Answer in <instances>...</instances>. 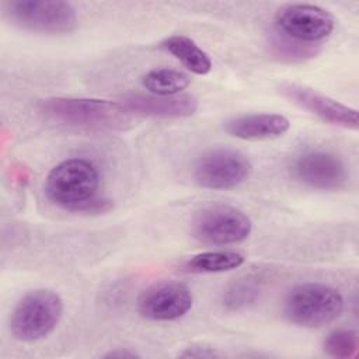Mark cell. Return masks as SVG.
I'll return each instance as SVG.
<instances>
[{
    "instance_id": "cell-1",
    "label": "cell",
    "mask_w": 359,
    "mask_h": 359,
    "mask_svg": "<svg viewBox=\"0 0 359 359\" xmlns=\"http://www.w3.org/2000/svg\"><path fill=\"white\" fill-rule=\"evenodd\" d=\"M98 167L88 158L72 157L56 164L46 175L45 194L56 206L69 212L101 213L111 208L109 201L97 198Z\"/></svg>"
},
{
    "instance_id": "cell-2",
    "label": "cell",
    "mask_w": 359,
    "mask_h": 359,
    "mask_svg": "<svg viewBox=\"0 0 359 359\" xmlns=\"http://www.w3.org/2000/svg\"><path fill=\"white\" fill-rule=\"evenodd\" d=\"M36 108L48 121L83 130H122L130 123V115L119 102L94 98L50 97L38 101Z\"/></svg>"
},
{
    "instance_id": "cell-3",
    "label": "cell",
    "mask_w": 359,
    "mask_h": 359,
    "mask_svg": "<svg viewBox=\"0 0 359 359\" xmlns=\"http://www.w3.org/2000/svg\"><path fill=\"white\" fill-rule=\"evenodd\" d=\"M344 306V297L335 287L306 282L289 290L283 300V314L299 327L318 328L337 320Z\"/></svg>"
},
{
    "instance_id": "cell-4",
    "label": "cell",
    "mask_w": 359,
    "mask_h": 359,
    "mask_svg": "<svg viewBox=\"0 0 359 359\" xmlns=\"http://www.w3.org/2000/svg\"><path fill=\"white\" fill-rule=\"evenodd\" d=\"M62 314L63 300L55 290H29L15 303L10 314V332L22 342L42 339L57 327Z\"/></svg>"
},
{
    "instance_id": "cell-5",
    "label": "cell",
    "mask_w": 359,
    "mask_h": 359,
    "mask_svg": "<svg viewBox=\"0 0 359 359\" xmlns=\"http://www.w3.org/2000/svg\"><path fill=\"white\" fill-rule=\"evenodd\" d=\"M6 17L17 27L39 34H69L77 25L72 3L49 0H18L3 4Z\"/></svg>"
},
{
    "instance_id": "cell-6",
    "label": "cell",
    "mask_w": 359,
    "mask_h": 359,
    "mask_svg": "<svg viewBox=\"0 0 359 359\" xmlns=\"http://www.w3.org/2000/svg\"><path fill=\"white\" fill-rule=\"evenodd\" d=\"M252 230L251 219L238 208L212 205L196 213L192 234L210 245H229L244 241Z\"/></svg>"
},
{
    "instance_id": "cell-7",
    "label": "cell",
    "mask_w": 359,
    "mask_h": 359,
    "mask_svg": "<svg viewBox=\"0 0 359 359\" xmlns=\"http://www.w3.org/2000/svg\"><path fill=\"white\" fill-rule=\"evenodd\" d=\"M276 32L296 42L311 45L331 35L335 20L330 11L314 4H289L273 17Z\"/></svg>"
},
{
    "instance_id": "cell-8",
    "label": "cell",
    "mask_w": 359,
    "mask_h": 359,
    "mask_svg": "<svg viewBox=\"0 0 359 359\" xmlns=\"http://www.w3.org/2000/svg\"><path fill=\"white\" fill-rule=\"evenodd\" d=\"M251 172L250 160L231 149H213L203 153L195 167L196 184L206 189L226 191L243 184Z\"/></svg>"
},
{
    "instance_id": "cell-9",
    "label": "cell",
    "mask_w": 359,
    "mask_h": 359,
    "mask_svg": "<svg viewBox=\"0 0 359 359\" xmlns=\"http://www.w3.org/2000/svg\"><path fill=\"white\" fill-rule=\"evenodd\" d=\"M293 177L303 185L320 191H338L348 181L344 160L327 150H306L292 164Z\"/></svg>"
},
{
    "instance_id": "cell-10",
    "label": "cell",
    "mask_w": 359,
    "mask_h": 359,
    "mask_svg": "<svg viewBox=\"0 0 359 359\" xmlns=\"http://www.w3.org/2000/svg\"><path fill=\"white\" fill-rule=\"evenodd\" d=\"M192 293L181 282L163 280L144 289L137 299V311L151 321H174L192 307Z\"/></svg>"
},
{
    "instance_id": "cell-11",
    "label": "cell",
    "mask_w": 359,
    "mask_h": 359,
    "mask_svg": "<svg viewBox=\"0 0 359 359\" xmlns=\"http://www.w3.org/2000/svg\"><path fill=\"white\" fill-rule=\"evenodd\" d=\"M280 91L294 104L310 111L327 123L353 130L359 126V116L355 108L332 100L328 95H324L313 88L294 83H287L280 87Z\"/></svg>"
},
{
    "instance_id": "cell-12",
    "label": "cell",
    "mask_w": 359,
    "mask_h": 359,
    "mask_svg": "<svg viewBox=\"0 0 359 359\" xmlns=\"http://www.w3.org/2000/svg\"><path fill=\"white\" fill-rule=\"evenodd\" d=\"M119 104L129 115L151 118H187L194 115L198 109V100L191 94H129L125 95Z\"/></svg>"
},
{
    "instance_id": "cell-13",
    "label": "cell",
    "mask_w": 359,
    "mask_h": 359,
    "mask_svg": "<svg viewBox=\"0 0 359 359\" xmlns=\"http://www.w3.org/2000/svg\"><path fill=\"white\" fill-rule=\"evenodd\" d=\"M290 128L289 119L282 114H247L224 122V130L243 140H266L285 135Z\"/></svg>"
},
{
    "instance_id": "cell-14",
    "label": "cell",
    "mask_w": 359,
    "mask_h": 359,
    "mask_svg": "<svg viewBox=\"0 0 359 359\" xmlns=\"http://www.w3.org/2000/svg\"><path fill=\"white\" fill-rule=\"evenodd\" d=\"M161 46L194 74L205 76L212 70L209 55L185 35H171L161 42Z\"/></svg>"
},
{
    "instance_id": "cell-15",
    "label": "cell",
    "mask_w": 359,
    "mask_h": 359,
    "mask_svg": "<svg viewBox=\"0 0 359 359\" xmlns=\"http://www.w3.org/2000/svg\"><path fill=\"white\" fill-rule=\"evenodd\" d=\"M244 261V255L236 251H206L189 258L184 266L192 273H219L237 269Z\"/></svg>"
},
{
    "instance_id": "cell-16",
    "label": "cell",
    "mask_w": 359,
    "mask_h": 359,
    "mask_svg": "<svg viewBox=\"0 0 359 359\" xmlns=\"http://www.w3.org/2000/svg\"><path fill=\"white\" fill-rule=\"evenodd\" d=\"M191 83L184 72L177 69L160 67L149 70L142 77V86L153 95H177L181 94Z\"/></svg>"
},
{
    "instance_id": "cell-17",
    "label": "cell",
    "mask_w": 359,
    "mask_h": 359,
    "mask_svg": "<svg viewBox=\"0 0 359 359\" xmlns=\"http://www.w3.org/2000/svg\"><path fill=\"white\" fill-rule=\"evenodd\" d=\"M259 292V285L254 279H238L226 287L222 294V304L229 311H238L254 304Z\"/></svg>"
},
{
    "instance_id": "cell-18",
    "label": "cell",
    "mask_w": 359,
    "mask_h": 359,
    "mask_svg": "<svg viewBox=\"0 0 359 359\" xmlns=\"http://www.w3.org/2000/svg\"><path fill=\"white\" fill-rule=\"evenodd\" d=\"M324 352L337 359L355 358L359 348L358 332L353 330H334L331 331L323 344Z\"/></svg>"
},
{
    "instance_id": "cell-19",
    "label": "cell",
    "mask_w": 359,
    "mask_h": 359,
    "mask_svg": "<svg viewBox=\"0 0 359 359\" xmlns=\"http://www.w3.org/2000/svg\"><path fill=\"white\" fill-rule=\"evenodd\" d=\"M271 42L275 55H280V57H286L287 60H303L306 57H311L316 55V49L313 45L296 42L287 36L280 35L279 32H276Z\"/></svg>"
},
{
    "instance_id": "cell-20",
    "label": "cell",
    "mask_w": 359,
    "mask_h": 359,
    "mask_svg": "<svg viewBox=\"0 0 359 359\" xmlns=\"http://www.w3.org/2000/svg\"><path fill=\"white\" fill-rule=\"evenodd\" d=\"M178 356L201 359V358H220L222 353L208 346H189L185 351H182Z\"/></svg>"
},
{
    "instance_id": "cell-21",
    "label": "cell",
    "mask_w": 359,
    "mask_h": 359,
    "mask_svg": "<svg viewBox=\"0 0 359 359\" xmlns=\"http://www.w3.org/2000/svg\"><path fill=\"white\" fill-rule=\"evenodd\" d=\"M140 355L133 352V351H129V349H114V351H109L104 355V358H129V359H133V358H139Z\"/></svg>"
}]
</instances>
